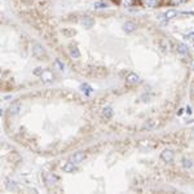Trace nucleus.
Masks as SVG:
<instances>
[{
    "label": "nucleus",
    "instance_id": "13",
    "mask_svg": "<svg viewBox=\"0 0 194 194\" xmlns=\"http://www.w3.org/2000/svg\"><path fill=\"white\" fill-rule=\"evenodd\" d=\"M159 46H160V48H162L163 52H169V48H171V43H169L167 39H162V40L159 41Z\"/></svg>",
    "mask_w": 194,
    "mask_h": 194
},
{
    "label": "nucleus",
    "instance_id": "6",
    "mask_svg": "<svg viewBox=\"0 0 194 194\" xmlns=\"http://www.w3.org/2000/svg\"><path fill=\"white\" fill-rule=\"evenodd\" d=\"M44 179H46V183L48 186H53V185L56 184V181L58 180L57 176H55L53 174H47L46 176H44Z\"/></svg>",
    "mask_w": 194,
    "mask_h": 194
},
{
    "label": "nucleus",
    "instance_id": "9",
    "mask_svg": "<svg viewBox=\"0 0 194 194\" xmlns=\"http://www.w3.org/2000/svg\"><path fill=\"white\" fill-rule=\"evenodd\" d=\"M62 169H64V172H69V174H71V172L75 171V163H73L70 160V162H66L64 166H62Z\"/></svg>",
    "mask_w": 194,
    "mask_h": 194
},
{
    "label": "nucleus",
    "instance_id": "5",
    "mask_svg": "<svg viewBox=\"0 0 194 194\" xmlns=\"http://www.w3.org/2000/svg\"><path fill=\"white\" fill-rule=\"evenodd\" d=\"M85 159V154L82 153V151H78V153H75L73 155V157L70 158V160L73 163H75V165H79V163H82L83 160Z\"/></svg>",
    "mask_w": 194,
    "mask_h": 194
},
{
    "label": "nucleus",
    "instance_id": "7",
    "mask_svg": "<svg viewBox=\"0 0 194 194\" xmlns=\"http://www.w3.org/2000/svg\"><path fill=\"white\" fill-rule=\"evenodd\" d=\"M127 82L130 83V84H137V83H140V76L135 73H131V74H128V76H127Z\"/></svg>",
    "mask_w": 194,
    "mask_h": 194
},
{
    "label": "nucleus",
    "instance_id": "19",
    "mask_svg": "<svg viewBox=\"0 0 194 194\" xmlns=\"http://www.w3.org/2000/svg\"><path fill=\"white\" fill-rule=\"evenodd\" d=\"M144 4L148 8H154V7H157L158 0H144Z\"/></svg>",
    "mask_w": 194,
    "mask_h": 194
},
{
    "label": "nucleus",
    "instance_id": "2",
    "mask_svg": "<svg viewBox=\"0 0 194 194\" xmlns=\"http://www.w3.org/2000/svg\"><path fill=\"white\" fill-rule=\"evenodd\" d=\"M139 148L144 151H149L155 148V142H153L151 140H141L139 142Z\"/></svg>",
    "mask_w": 194,
    "mask_h": 194
},
{
    "label": "nucleus",
    "instance_id": "24",
    "mask_svg": "<svg viewBox=\"0 0 194 194\" xmlns=\"http://www.w3.org/2000/svg\"><path fill=\"white\" fill-rule=\"evenodd\" d=\"M56 64H57V65H58V66H60V67H61V70H64V69H65V66H64V64H62V62H61V61H60V60H57V61H56Z\"/></svg>",
    "mask_w": 194,
    "mask_h": 194
},
{
    "label": "nucleus",
    "instance_id": "22",
    "mask_svg": "<svg viewBox=\"0 0 194 194\" xmlns=\"http://www.w3.org/2000/svg\"><path fill=\"white\" fill-rule=\"evenodd\" d=\"M82 91L85 92V93H91L92 89H91V87H89L88 84H83V85H82Z\"/></svg>",
    "mask_w": 194,
    "mask_h": 194
},
{
    "label": "nucleus",
    "instance_id": "3",
    "mask_svg": "<svg viewBox=\"0 0 194 194\" xmlns=\"http://www.w3.org/2000/svg\"><path fill=\"white\" fill-rule=\"evenodd\" d=\"M160 159L163 162H172L174 160V151L171 149H165V150L160 153Z\"/></svg>",
    "mask_w": 194,
    "mask_h": 194
},
{
    "label": "nucleus",
    "instance_id": "11",
    "mask_svg": "<svg viewBox=\"0 0 194 194\" xmlns=\"http://www.w3.org/2000/svg\"><path fill=\"white\" fill-rule=\"evenodd\" d=\"M82 23H83V26L84 27H92V26L95 25V21L92 17H89V16H85V17H83V20H82Z\"/></svg>",
    "mask_w": 194,
    "mask_h": 194
},
{
    "label": "nucleus",
    "instance_id": "8",
    "mask_svg": "<svg viewBox=\"0 0 194 194\" xmlns=\"http://www.w3.org/2000/svg\"><path fill=\"white\" fill-rule=\"evenodd\" d=\"M21 109H22V105H21L20 102H14V104H12L11 107H9V113L12 115H16V114L20 113Z\"/></svg>",
    "mask_w": 194,
    "mask_h": 194
},
{
    "label": "nucleus",
    "instance_id": "25",
    "mask_svg": "<svg viewBox=\"0 0 194 194\" xmlns=\"http://www.w3.org/2000/svg\"><path fill=\"white\" fill-rule=\"evenodd\" d=\"M131 3H132V0H123V4L124 5H130Z\"/></svg>",
    "mask_w": 194,
    "mask_h": 194
},
{
    "label": "nucleus",
    "instance_id": "20",
    "mask_svg": "<svg viewBox=\"0 0 194 194\" xmlns=\"http://www.w3.org/2000/svg\"><path fill=\"white\" fill-rule=\"evenodd\" d=\"M183 166H184V168L185 169H188V168H192V166H193V162L190 159H183Z\"/></svg>",
    "mask_w": 194,
    "mask_h": 194
},
{
    "label": "nucleus",
    "instance_id": "16",
    "mask_svg": "<svg viewBox=\"0 0 194 194\" xmlns=\"http://www.w3.org/2000/svg\"><path fill=\"white\" fill-rule=\"evenodd\" d=\"M70 56L73 58H79L80 57V52H79V49H78L75 46L70 47Z\"/></svg>",
    "mask_w": 194,
    "mask_h": 194
},
{
    "label": "nucleus",
    "instance_id": "18",
    "mask_svg": "<svg viewBox=\"0 0 194 194\" xmlns=\"http://www.w3.org/2000/svg\"><path fill=\"white\" fill-rule=\"evenodd\" d=\"M102 114H104V116H105V118H111V115H113V109H111L110 106L104 107Z\"/></svg>",
    "mask_w": 194,
    "mask_h": 194
},
{
    "label": "nucleus",
    "instance_id": "26",
    "mask_svg": "<svg viewBox=\"0 0 194 194\" xmlns=\"http://www.w3.org/2000/svg\"><path fill=\"white\" fill-rule=\"evenodd\" d=\"M189 38H194V32H192V34L189 35Z\"/></svg>",
    "mask_w": 194,
    "mask_h": 194
},
{
    "label": "nucleus",
    "instance_id": "17",
    "mask_svg": "<svg viewBox=\"0 0 194 194\" xmlns=\"http://www.w3.org/2000/svg\"><path fill=\"white\" fill-rule=\"evenodd\" d=\"M155 127H157V122H155V120H153V119H150V120H148V122H146V123L144 124V128H145V130H154V128Z\"/></svg>",
    "mask_w": 194,
    "mask_h": 194
},
{
    "label": "nucleus",
    "instance_id": "15",
    "mask_svg": "<svg viewBox=\"0 0 194 194\" xmlns=\"http://www.w3.org/2000/svg\"><path fill=\"white\" fill-rule=\"evenodd\" d=\"M5 188H7L8 190L14 192V190H17V184L14 183V181L9 180V179H7V180H5Z\"/></svg>",
    "mask_w": 194,
    "mask_h": 194
},
{
    "label": "nucleus",
    "instance_id": "4",
    "mask_svg": "<svg viewBox=\"0 0 194 194\" xmlns=\"http://www.w3.org/2000/svg\"><path fill=\"white\" fill-rule=\"evenodd\" d=\"M53 79H55V75L50 70H43L41 71V80L44 83H52Z\"/></svg>",
    "mask_w": 194,
    "mask_h": 194
},
{
    "label": "nucleus",
    "instance_id": "10",
    "mask_svg": "<svg viewBox=\"0 0 194 194\" xmlns=\"http://www.w3.org/2000/svg\"><path fill=\"white\" fill-rule=\"evenodd\" d=\"M123 30L126 32H133L136 30V23L131 22V21H127V22L123 25Z\"/></svg>",
    "mask_w": 194,
    "mask_h": 194
},
{
    "label": "nucleus",
    "instance_id": "23",
    "mask_svg": "<svg viewBox=\"0 0 194 194\" xmlns=\"http://www.w3.org/2000/svg\"><path fill=\"white\" fill-rule=\"evenodd\" d=\"M107 4L106 3H102V1H98V3H95V8H106Z\"/></svg>",
    "mask_w": 194,
    "mask_h": 194
},
{
    "label": "nucleus",
    "instance_id": "27",
    "mask_svg": "<svg viewBox=\"0 0 194 194\" xmlns=\"http://www.w3.org/2000/svg\"><path fill=\"white\" fill-rule=\"evenodd\" d=\"M193 136H194V131H193Z\"/></svg>",
    "mask_w": 194,
    "mask_h": 194
},
{
    "label": "nucleus",
    "instance_id": "21",
    "mask_svg": "<svg viewBox=\"0 0 194 194\" xmlns=\"http://www.w3.org/2000/svg\"><path fill=\"white\" fill-rule=\"evenodd\" d=\"M186 0H169V4L172 5H180V4H184Z\"/></svg>",
    "mask_w": 194,
    "mask_h": 194
},
{
    "label": "nucleus",
    "instance_id": "14",
    "mask_svg": "<svg viewBox=\"0 0 194 194\" xmlns=\"http://www.w3.org/2000/svg\"><path fill=\"white\" fill-rule=\"evenodd\" d=\"M177 14H179L177 11H175V9H168L165 14H163V16H165V18H167V20H171V18H175V17H177Z\"/></svg>",
    "mask_w": 194,
    "mask_h": 194
},
{
    "label": "nucleus",
    "instance_id": "12",
    "mask_svg": "<svg viewBox=\"0 0 194 194\" xmlns=\"http://www.w3.org/2000/svg\"><path fill=\"white\" fill-rule=\"evenodd\" d=\"M176 50H177V53H179V55H181V56H186L188 55V47L185 46V44H183V43H179L177 46H176Z\"/></svg>",
    "mask_w": 194,
    "mask_h": 194
},
{
    "label": "nucleus",
    "instance_id": "1",
    "mask_svg": "<svg viewBox=\"0 0 194 194\" xmlns=\"http://www.w3.org/2000/svg\"><path fill=\"white\" fill-rule=\"evenodd\" d=\"M32 55L38 58L46 57V50H44V48L39 43H34L32 44Z\"/></svg>",
    "mask_w": 194,
    "mask_h": 194
}]
</instances>
